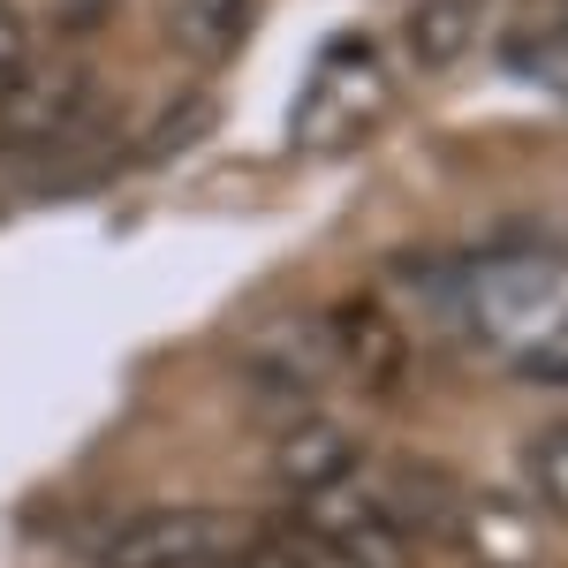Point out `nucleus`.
<instances>
[{
    "mask_svg": "<svg viewBox=\"0 0 568 568\" xmlns=\"http://www.w3.org/2000/svg\"><path fill=\"white\" fill-rule=\"evenodd\" d=\"M524 470L538 485V500H546V516L568 524V425H546V433L524 439Z\"/></svg>",
    "mask_w": 568,
    "mask_h": 568,
    "instance_id": "9b49d317",
    "label": "nucleus"
},
{
    "mask_svg": "<svg viewBox=\"0 0 568 568\" xmlns=\"http://www.w3.org/2000/svg\"><path fill=\"white\" fill-rule=\"evenodd\" d=\"M455 326L524 379L568 387V265L546 251H485L447 281Z\"/></svg>",
    "mask_w": 568,
    "mask_h": 568,
    "instance_id": "f257e3e1",
    "label": "nucleus"
},
{
    "mask_svg": "<svg viewBox=\"0 0 568 568\" xmlns=\"http://www.w3.org/2000/svg\"><path fill=\"white\" fill-rule=\"evenodd\" d=\"M235 568H311V561L288 546V538H251V554H243Z\"/></svg>",
    "mask_w": 568,
    "mask_h": 568,
    "instance_id": "4468645a",
    "label": "nucleus"
},
{
    "mask_svg": "<svg viewBox=\"0 0 568 568\" xmlns=\"http://www.w3.org/2000/svg\"><path fill=\"white\" fill-rule=\"evenodd\" d=\"M273 478L288 500H318V493H334L342 478H356V447L342 425H326V417H311L296 409V425L273 439Z\"/></svg>",
    "mask_w": 568,
    "mask_h": 568,
    "instance_id": "0eeeda50",
    "label": "nucleus"
},
{
    "mask_svg": "<svg viewBox=\"0 0 568 568\" xmlns=\"http://www.w3.org/2000/svg\"><path fill=\"white\" fill-rule=\"evenodd\" d=\"M23 69H31V16L16 0H0V91L16 84Z\"/></svg>",
    "mask_w": 568,
    "mask_h": 568,
    "instance_id": "ddd939ff",
    "label": "nucleus"
},
{
    "mask_svg": "<svg viewBox=\"0 0 568 568\" xmlns=\"http://www.w3.org/2000/svg\"><path fill=\"white\" fill-rule=\"evenodd\" d=\"M99 136V84L84 61H39L0 91V175H31V190H77L106 160Z\"/></svg>",
    "mask_w": 568,
    "mask_h": 568,
    "instance_id": "f03ea898",
    "label": "nucleus"
},
{
    "mask_svg": "<svg viewBox=\"0 0 568 568\" xmlns=\"http://www.w3.org/2000/svg\"><path fill=\"white\" fill-rule=\"evenodd\" d=\"M439 530L463 538L470 568H538V516H524L516 500L500 493H470V500H447Z\"/></svg>",
    "mask_w": 568,
    "mask_h": 568,
    "instance_id": "423d86ee",
    "label": "nucleus"
},
{
    "mask_svg": "<svg viewBox=\"0 0 568 568\" xmlns=\"http://www.w3.org/2000/svg\"><path fill=\"white\" fill-rule=\"evenodd\" d=\"M296 524H304L311 554H326V561H342V568H409V524H402V508L364 478H342L318 500H296Z\"/></svg>",
    "mask_w": 568,
    "mask_h": 568,
    "instance_id": "39448f33",
    "label": "nucleus"
},
{
    "mask_svg": "<svg viewBox=\"0 0 568 568\" xmlns=\"http://www.w3.org/2000/svg\"><path fill=\"white\" fill-rule=\"evenodd\" d=\"M500 61L524 77V84L568 99V16H538V23H516L500 39Z\"/></svg>",
    "mask_w": 568,
    "mask_h": 568,
    "instance_id": "9d476101",
    "label": "nucleus"
},
{
    "mask_svg": "<svg viewBox=\"0 0 568 568\" xmlns=\"http://www.w3.org/2000/svg\"><path fill=\"white\" fill-rule=\"evenodd\" d=\"M205 130H213V106H205V91H190V99H182V114L168 106V114H160V130L136 144V160H144V168H152V160H175V152H190Z\"/></svg>",
    "mask_w": 568,
    "mask_h": 568,
    "instance_id": "f8f14e48",
    "label": "nucleus"
},
{
    "mask_svg": "<svg viewBox=\"0 0 568 568\" xmlns=\"http://www.w3.org/2000/svg\"><path fill=\"white\" fill-rule=\"evenodd\" d=\"M387 114H394V69H387V53H379V39L342 31V39L304 69V84H296L288 144H296L304 160H342V152H356Z\"/></svg>",
    "mask_w": 568,
    "mask_h": 568,
    "instance_id": "7ed1b4c3",
    "label": "nucleus"
},
{
    "mask_svg": "<svg viewBox=\"0 0 568 568\" xmlns=\"http://www.w3.org/2000/svg\"><path fill=\"white\" fill-rule=\"evenodd\" d=\"M258 530L227 508H130L84 538L91 568H235Z\"/></svg>",
    "mask_w": 568,
    "mask_h": 568,
    "instance_id": "20e7f679",
    "label": "nucleus"
},
{
    "mask_svg": "<svg viewBox=\"0 0 568 568\" xmlns=\"http://www.w3.org/2000/svg\"><path fill=\"white\" fill-rule=\"evenodd\" d=\"M258 16H265V0H168V39H175L182 61L220 69V61H235L251 45Z\"/></svg>",
    "mask_w": 568,
    "mask_h": 568,
    "instance_id": "6e6552de",
    "label": "nucleus"
},
{
    "mask_svg": "<svg viewBox=\"0 0 568 568\" xmlns=\"http://www.w3.org/2000/svg\"><path fill=\"white\" fill-rule=\"evenodd\" d=\"M485 8L493 0H409L402 8V45L417 69H455L485 31Z\"/></svg>",
    "mask_w": 568,
    "mask_h": 568,
    "instance_id": "1a4fd4ad",
    "label": "nucleus"
}]
</instances>
